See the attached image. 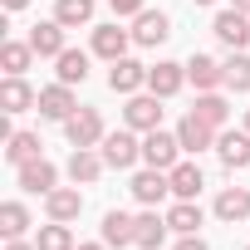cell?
I'll list each match as a JSON object with an SVG mask.
<instances>
[{"label":"cell","instance_id":"1","mask_svg":"<svg viewBox=\"0 0 250 250\" xmlns=\"http://www.w3.org/2000/svg\"><path fill=\"white\" fill-rule=\"evenodd\" d=\"M157 103H162L157 93H128L123 123H128L133 133H152V128H162V108H157Z\"/></svg>","mask_w":250,"mask_h":250},{"label":"cell","instance_id":"2","mask_svg":"<svg viewBox=\"0 0 250 250\" xmlns=\"http://www.w3.org/2000/svg\"><path fill=\"white\" fill-rule=\"evenodd\" d=\"M177 157H182V143H177V133H162V128H152V133L143 138V162H147V167H157V172H172V167H177Z\"/></svg>","mask_w":250,"mask_h":250},{"label":"cell","instance_id":"3","mask_svg":"<svg viewBox=\"0 0 250 250\" xmlns=\"http://www.w3.org/2000/svg\"><path fill=\"white\" fill-rule=\"evenodd\" d=\"M98 147H103V162H108V167H118V172H128L133 162H143V143L133 138V128H123V133H108Z\"/></svg>","mask_w":250,"mask_h":250},{"label":"cell","instance_id":"4","mask_svg":"<svg viewBox=\"0 0 250 250\" xmlns=\"http://www.w3.org/2000/svg\"><path fill=\"white\" fill-rule=\"evenodd\" d=\"M64 138L74 143V147H98L108 133H103V118H98V108H79L74 118H64Z\"/></svg>","mask_w":250,"mask_h":250},{"label":"cell","instance_id":"5","mask_svg":"<svg viewBox=\"0 0 250 250\" xmlns=\"http://www.w3.org/2000/svg\"><path fill=\"white\" fill-rule=\"evenodd\" d=\"M211 30H216V40H221L226 49H245V44H250V15H245V10H235V5H230V10H221Z\"/></svg>","mask_w":250,"mask_h":250},{"label":"cell","instance_id":"6","mask_svg":"<svg viewBox=\"0 0 250 250\" xmlns=\"http://www.w3.org/2000/svg\"><path fill=\"white\" fill-rule=\"evenodd\" d=\"M147 83V64H138V59H113V69H108V88L113 93H138Z\"/></svg>","mask_w":250,"mask_h":250},{"label":"cell","instance_id":"7","mask_svg":"<svg viewBox=\"0 0 250 250\" xmlns=\"http://www.w3.org/2000/svg\"><path fill=\"white\" fill-rule=\"evenodd\" d=\"M177 143H182V152H206V147H216V128L201 123L196 113H187L177 123Z\"/></svg>","mask_w":250,"mask_h":250},{"label":"cell","instance_id":"8","mask_svg":"<svg viewBox=\"0 0 250 250\" xmlns=\"http://www.w3.org/2000/svg\"><path fill=\"white\" fill-rule=\"evenodd\" d=\"M0 108H5V113H25V108H40V93L25 83V74H5V83H0Z\"/></svg>","mask_w":250,"mask_h":250},{"label":"cell","instance_id":"9","mask_svg":"<svg viewBox=\"0 0 250 250\" xmlns=\"http://www.w3.org/2000/svg\"><path fill=\"white\" fill-rule=\"evenodd\" d=\"M40 113H44V118H54V123L74 118V113H79L74 88H69V83H49V88H40Z\"/></svg>","mask_w":250,"mask_h":250},{"label":"cell","instance_id":"10","mask_svg":"<svg viewBox=\"0 0 250 250\" xmlns=\"http://www.w3.org/2000/svg\"><path fill=\"white\" fill-rule=\"evenodd\" d=\"M128 44H133V30H118V25H98L93 30V54L108 59V64L128 54Z\"/></svg>","mask_w":250,"mask_h":250},{"label":"cell","instance_id":"11","mask_svg":"<svg viewBox=\"0 0 250 250\" xmlns=\"http://www.w3.org/2000/svg\"><path fill=\"white\" fill-rule=\"evenodd\" d=\"M167 35H172V25H167V15H162V10H143V15L133 20V44H143V49L162 44Z\"/></svg>","mask_w":250,"mask_h":250},{"label":"cell","instance_id":"12","mask_svg":"<svg viewBox=\"0 0 250 250\" xmlns=\"http://www.w3.org/2000/svg\"><path fill=\"white\" fill-rule=\"evenodd\" d=\"M30 49L40 54V59H59L69 44H64V25L59 20H44V25H35L30 30Z\"/></svg>","mask_w":250,"mask_h":250},{"label":"cell","instance_id":"13","mask_svg":"<svg viewBox=\"0 0 250 250\" xmlns=\"http://www.w3.org/2000/svg\"><path fill=\"white\" fill-rule=\"evenodd\" d=\"M187 79L196 83V93H216V83H226V69L211 54H191L187 59Z\"/></svg>","mask_w":250,"mask_h":250},{"label":"cell","instance_id":"14","mask_svg":"<svg viewBox=\"0 0 250 250\" xmlns=\"http://www.w3.org/2000/svg\"><path fill=\"white\" fill-rule=\"evenodd\" d=\"M182 83H187V64H172V59H162L157 69H147V88H152L157 98H172V93H182Z\"/></svg>","mask_w":250,"mask_h":250},{"label":"cell","instance_id":"15","mask_svg":"<svg viewBox=\"0 0 250 250\" xmlns=\"http://www.w3.org/2000/svg\"><path fill=\"white\" fill-rule=\"evenodd\" d=\"M15 172H20V187H25V191H35V196H49V191H54V182H59L54 162H44V157H35V162H25V167H15Z\"/></svg>","mask_w":250,"mask_h":250},{"label":"cell","instance_id":"16","mask_svg":"<svg viewBox=\"0 0 250 250\" xmlns=\"http://www.w3.org/2000/svg\"><path fill=\"white\" fill-rule=\"evenodd\" d=\"M167 177H172V196H177V201H196V196H201V187H206V177H201V167H196V162H177Z\"/></svg>","mask_w":250,"mask_h":250},{"label":"cell","instance_id":"17","mask_svg":"<svg viewBox=\"0 0 250 250\" xmlns=\"http://www.w3.org/2000/svg\"><path fill=\"white\" fill-rule=\"evenodd\" d=\"M167 191H172V177H167V172H157V167H147V172H138V177H133V196H138L143 206H157Z\"/></svg>","mask_w":250,"mask_h":250},{"label":"cell","instance_id":"18","mask_svg":"<svg viewBox=\"0 0 250 250\" xmlns=\"http://www.w3.org/2000/svg\"><path fill=\"white\" fill-rule=\"evenodd\" d=\"M44 211H49V221H79V211H83L79 187H54L44 196Z\"/></svg>","mask_w":250,"mask_h":250},{"label":"cell","instance_id":"19","mask_svg":"<svg viewBox=\"0 0 250 250\" xmlns=\"http://www.w3.org/2000/svg\"><path fill=\"white\" fill-rule=\"evenodd\" d=\"M216 152H221L226 172L250 167V133H221V138H216Z\"/></svg>","mask_w":250,"mask_h":250},{"label":"cell","instance_id":"20","mask_svg":"<svg viewBox=\"0 0 250 250\" xmlns=\"http://www.w3.org/2000/svg\"><path fill=\"white\" fill-rule=\"evenodd\" d=\"M133 221H138V216H128V211H108V216H103V245H108V250L133 245V240H138Z\"/></svg>","mask_w":250,"mask_h":250},{"label":"cell","instance_id":"21","mask_svg":"<svg viewBox=\"0 0 250 250\" xmlns=\"http://www.w3.org/2000/svg\"><path fill=\"white\" fill-rule=\"evenodd\" d=\"M108 162H103V152H93V147H74V157H69V177H74V187L83 182H98V172H103Z\"/></svg>","mask_w":250,"mask_h":250},{"label":"cell","instance_id":"22","mask_svg":"<svg viewBox=\"0 0 250 250\" xmlns=\"http://www.w3.org/2000/svg\"><path fill=\"white\" fill-rule=\"evenodd\" d=\"M133 230H138V240H133V245H143V250H157V245H162V235H167L172 226H167V216H157V211L147 206V211L133 221Z\"/></svg>","mask_w":250,"mask_h":250},{"label":"cell","instance_id":"23","mask_svg":"<svg viewBox=\"0 0 250 250\" xmlns=\"http://www.w3.org/2000/svg\"><path fill=\"white\" fill-rule=\"evenodd\" d=\"M216 216L230 221V226H235V221H250V191H245V187H226V191L216 196Z\"/></svg>","mask_w":250,"mask_h":250},{"label":"cell","instance_id":"24","mask_svg":"<svg viewBox=\"0 0 250 250\" xmlns=\"http://www.w3.org/2000/svg\"><path fill=\"white\" fill-rule=\"evenodd\" d=\"M54 64H59V69H54V74H59V83H69V88L88 79V54H83V49H64Z\"/></svg>","mask_w":250,"mask_h":250},{"label":"cell","instance_id":"25","mask_svg":"<svg viewBox=\"0 0 250 250\" xmlns=\"http://www.w3.org/2000/svg\"><path fill=\"white\" fill-rule=\"evenodd\" d=\"M167 226H172L177 235H196V230H201V206H196V201H177V206L167 211Z\"/></svg>","mask_w":250,"mask_h":250},{"label":"cell","instance_id":"26","mask_svg":"<svg viewBox=\"0 0 250 250\" xmlns=\"http://www.w3.org/2000/svg\"><path fill=\"white\" fill-rule=\"evenodd\" d=\"M221 69H226V88H230V93H250V54L230 49V59H226Z\"/></svg>","mask_w":250,"mask_h":250},{"label":"cell","instance_id":"27","mask_svg":"<svg viewBox=\"0 0 250 250\" xmlns=\"http://www.w3.org/2000/svg\"><path fill=\"white\" fill-rule=\"evenodd\" d=\"M54 20H59L64 30L88 25V20H93V0H59V5H54Z\"/></svg>","mask_w":250,"mask_h":250},{"label":"cell","instance_id":"28","mask_svg":"<svg viewBox=\"0 0 250 250\" xmlns=\"http://www.w3.org/2000/svg\"><path fill=\"white\" fill-rule=\"evenodd\" d=\"M30 230V211L20 206V201H5V206H0V235H5V240H20Z\"/></svg>","mask_w":250,"mask_h":250},{"label":"cell","instance_id":"29","mask_svg":"<svg viewBox=\"0 0 250 250\" xmlns=\"http://www.w3.org/2000/svg\"><path fill=\"white\" fill-rule=\"evenodd\" d=\"M191 113H196L201 123H211V128H226V118H230V103H226L221 93H201Z\"/></svg>","mask_w":250,"mask_h":250},{"label":"cell","instance_id":"30","mask_svg":"<svg viewBox=\"0 0 250 250\" xmlns=\"http://www.w3.org/2000/svg\"><path fill=\"white\" fill-rule=\"evenodd\" d=\"M35 245H40V250H74V230H69V221H49V226H40Z\"/></svg>","mask_w":250,"mask_h":250},{"label":"cell","instance_id":"31","mask_svg":"<svg viewBox=\"0 0 250 250\" xmlns=\"http://www.w3.org/2000/svg\"><path fill=\"white\" fill-rule=\"evenodd\" d=\"M30 59H35L30 40H25V44H20V40H5V44H0V64H5V74H25Z\"/></svg>","mask_w":250,"mask_h":250},{"label":"cell","instance_id":"32","mask_svg":"<svg viewBox=\"0 0 250 250\" xmlns=\"http://www.w3.org/2000/svg\"><path fill=\"white\" fill-rule=\"evenodd\" d=\"M5 157H10L15 167H25V162H35V157H40V138H35V133H15V138L5 143Z\"/></svg>","mask_w":250,"mask_h":250},{"label":"cell","instance_id":"33","mask_svg":"<svg viewBox=\"0 0 250 250\" xmlns=\"http://www.w3.org/2000/svg\"><path fill=\"white\" fill-rule=\"evenodd\" d=\"M108 5H113V15H123V20H138L147 5H143V0H108Z\"/></svg>","mask_w":250,"mask_h":250},{"label":"cell","instance_id":"34","mask_svg":"<svg viewBox=\"0 0 250 250\" xmlns=\"http://www.w3.org/2000/svg\"><path fill=\"white\" fill-rule=\"evenodd\" d=\"M177 250H206V240H201V235H182V240H177Z\"/></svg>","mask_w":250,"mask_h":250},{"label":"cell","instance_id":"35","mask_svg":"<svg viewBox=\"0 0 250 250\" xmlns=\"http://www.w3.org/2000/svg\"><path fill=\"white\" fill-rule=\"evenodd\" d=\"M5 250H40V245H30V240H5Z\"/></svg>","mask_w":250,"mask_h":250},{"label":"cell","instance_id":"36","mask_svg":"<svg viewBox=\"0 0 250 250\" xmlns=\"http://www.w3.org/2000/svg\"><path fill=\"white\" fill-rule=\"evenodd\" d=\"M30 5V0H5V10H25Z\"/></svg>","mask_w":250,"mask_h":250},{"label":"cell","instance_id":"37","mask_svg":"<svg viewBox=\"0 0 250 250\" xmlns=\"http://www.w3.org/2000/svg\"><path fill=\"white\" fill-rule=\"evenodd\" d=\"M235 10H245V15H250V0H235Z\"/></svg>","mask_w":250,"mask_h":250},{"label":"cell","instance_id":"38","mask_svg":"<svg viewBox=\"0 0 250 250\" xmlns=\"http://www.w3.org/2000/svg\"><path fill=\"white\" fill-rule=\"evenodd\" d=\"M74 250H108V245H74Z\"/></svg>","mask_w":250,"mask_h":250},{"label":"cell","instance_id":"39","mask_svg":"<svg viewBox=\"0 0 250 250\" xmlns=\"http://www.w3.org/2000/svg\"><path fill=\"white\" fill-rule=\"evenodd\" d=\"M245 133H250V108H245Z\"/></svg>","mask_w":250,"mask_h":250},{"label":"cell","instance_id":"40","mask_svg":"<svg viewBox=\"0 0 250 250\" xmlns=\"http://www.w3.org/2000/svg\"><path fill=\"white\" fill-rule=\"evenodd\" d=\"M196 5H211V0H196Z\"/></svg>","mask_w":250,"mask_h":250},{"label":"cell","instance_id":"41","mask_svg":"<svg viewBox=\"0 0 250 250\" xmlns=\"http://www.w3.org/2000/svg\"><path fill=\"white\" fill-rule=\"evenodd\" d=\"M245 250H250V245H245Z\"/></svg>","mask_w":250,"mask_h":250}]
</instances>
